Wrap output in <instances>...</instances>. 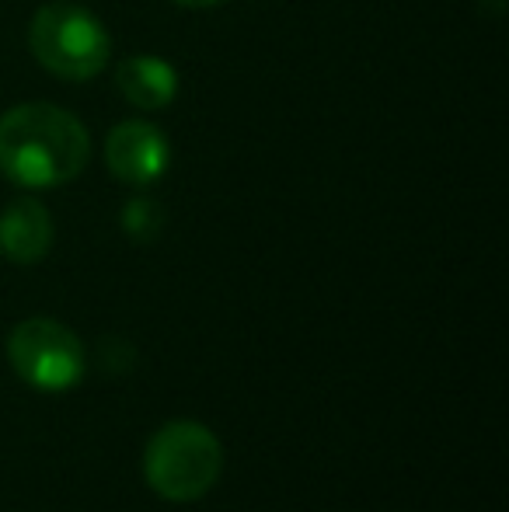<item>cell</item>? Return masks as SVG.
I'll return each mask as SVG.
<instances>
[{
    "label": "cell",
    "instance_id": "7",
    "mask_svg": "<svg viewBox=\"0 0 509 512\" xmlns=\"http://www.w3.org/2000/svg\"><path fill=\"white\" fill-rule=\"evenodd\" d=\"M116 88L133 108L140 112H157L168 108L178 95V70L164 56L136 53L126 56L116 70Z\"/></svg>",
    "mask_w": 509,
    "mask_h": 512
},
{
    "label": "cell",
    "instance_id": "5",
    "mask_svg": "<svg viewBox=\"0 0 509 512\" xmlns=\"http://www.w3.org/2000/svg\"><path fill=\"white\" fill-rule=\"evenodd\" d=\"M105 164H109L112 178L143 189V185H154L164 178L171 164V143L154 122L126 119L109 129Z\"/></svg>",
    "mask_w": 509,
    "mask_h": 512
},
{
    "label": "cell",
    "instance_id": "9",
    "mask_svg": "<svg viewBox=\"0 0 509 512\" xmlns=\"http://www.w3.org/2000/svg\"><path fill=\"white\" fill-rule=\"evenodd\" d=\"M171 4L192 7V11H199V7H217V4H224V0H171Z\"/></svg>",
    "mask_w": 509,
    "mask_h": 512
},
{
    "label": "cell",
    "instance_id": "4",
    "mask_svg": "<svg viewBox=\"0 0 509 512\" xmlns=\"http://www.w3.org/2000/svg\"><path fill=\"white\" fill-rule=\"evenodd\" d=\"M7 359L14 373L35 391H70L84 380L88 349L84 342L53 317H25L7 335Z\"/></svg>",
    "mask_w": 509,
    "mask_h": 512
},
{
    "label": "cell",
    "instance_id": "6",
    "mask_svg": "<svg viewBox=\"0 0 509 512\" xmlns=\"http://www.w3.org/2000/svg\"><path fill=\"white\" fill-rule=\"evenodd\" d=\"M53 248V216L32 196H21L0 213V255L14 265H35Z\"/></svg>",
    "mask_w": 509,
    "mask_h": 512
},
{
    "label": "cell",
    "instance_id": "2",
    "mask_svg": "<svg viewBox=\"0 0 509 512\" xmlns=\"http://www.w3.org/2000/svg\"><path fill=\"white\" fill-rule=\"evenodd\" d=\"M224 446L203 422H168L143 450V478L164 502H196L220 481Z\"/></svg>",
    "mask_w": 509,
    "mask_h": 512
},
{
    "label": "cell",
    "instance_id": "1",
    "mask_svg": "<svg viewBox=\"0 0 509 512\" xmlns=\"http://www.w3.org/2000/svg\"><path fill=\"white\" fill-rule=\"evenodd\" d=\"M91 161V136L74 112L25 102L0 115V175L21 189H60Z\"/></svg>",
    "mask_w": 509,
    "mask_h": 512
},
{
    "label": "cell",
    "instance_id": "3",
    "mask_svg": "<svg viewBox=\"0 0 509 512\" xmlns=\"http://www.w3.org/2000/svg\"><path fill=\"white\" fill-rule=\"evenodd\" d=\"M28 49L42 70L74 84L98 77L112 60V39L102 18L81 4H67V0L42 4L32 14Z\"/></svg>",
    "mask_w": 509,
    "mask_h": 512
},
{
    "label": "cell",
    "instance_id": "8",
    "mask_svg": "<svg viewBox=\"0 0 509 512\" xmlns=\"http://www.w3.org/2000/svg\"><path fill=\"white\" fill-rule=\"evenodd\" d=\"M164 227V209L147 196H133L123 206V230L133 241H154Z\"/></svg>",
    "mask_w": 509,
    "mask_h": 512
}]
</instances>
